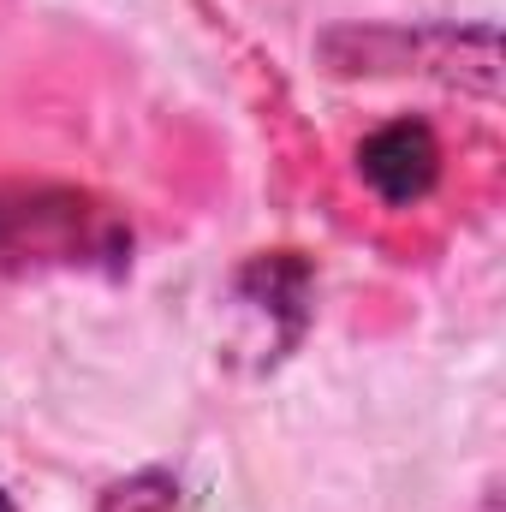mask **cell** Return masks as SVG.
I'll use <instances>...</instances> for the list:
<instances>
[{"mask_svg": "<svg viewBox=\"0 0 506 512\" xmlns=\"http://www.w3.org/2000/svg\"><path fill=\"white\" fill-rule=\"evenodd\" d=\"M358 173H364V185H370L376 197H387V203H417V197L435 191L441 149H435L429 126L399 120V126H381L376 137L358 149Z\"/></svg>", "mask_w": 506, "mask_h": 512, "instance_id": "1", "label": "cell"}, {"mask_svg": "<svg viewBox=\"0 0 506 512\" xmlns=\"http://www.w3.org/2000/svg\"><path fill=\"white\" fill-rule=\"evenodd\" d=\"M0 512H12V501H6V495H0Z\"/></svg>", "mask_w": 506, "mask_h": 512, "instance_id": "2", "label": "cell"}]
</instances>
